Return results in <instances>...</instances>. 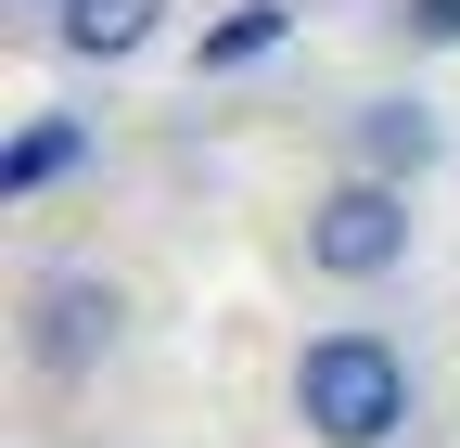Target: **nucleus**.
<instances>
[{
    "label": "nucleus",
    "mask_w": 460,
    "mask_h": 448,
    "mask_svg": "<svg viewBox=\"0 0 460 448\" xmlns=\"http://www.w3.org/2000/svg\"><path fill=\"white\" fill-rule=\"evenodd\" d=\"M295 423H307V448H410V423H422V372H410V346L396 333H371V320H332V333H307L295 346Z\"/></svg>",
    "instance_id": "obj_1"
},
{
    "label": "nucleus",
    "mask_w": 460,
    "mask_h": 448,
    "mask_svg": "<svg viewBox=\"0 0 460 448\" xmlns=\"http://www.w3.org/2000/svg\"><path fill=\"white\" fill-rule=\"evenodd\" d=\"M13 346H26V372L51 384V398L102 384V372H115V346H128V282H115V269H90V256H51V269H26Z\"/></svg>",
    "instance_id": "obj_2"
},
{
    "label": "nucleus",
    "mask_w": 460,
    "mask_h": 448,
    "mask_svg": "<svg viewBox=\"0 0 460 448\" xmlns=\"http://www.w3.org/2000/svg\"><path fill=\"white\" fill-rule=\"evenodd\" d=\"M295 244L320 282H396V269L422 256V218H410V180H371V166H345V180L307 193Z\"/></svg>",
    "instance_id": "obj_3"
},
{
    "label": "nucleus",
    "mask_w": 460,
    "mask_h": 448,
    "mask_svg": "<svg viewBox=\"0 0 460 448\" xmlns=\"http://www.w3.org/2000/svg\"><path fill=\"white\" fill-rule=\"evenodd\" d=\"M345 166H371V180H435L447 166V116L422 90H371V103H345Z\"/></svg>",
    "instance_id": "obj_4"
},
{
    "label": "nucleus",
    "mask_w": 460,
    "mask_h": 448,
    "mask_svg": "<svg viewBox=\"0 0 460 448\" xmlns=\"http://www.w3.org/2000/svg\"><path fill=\"white\" fill-rule=\"evenodd\" d=\"M51 39H65L77 65H141V51L166 39V0H65Z\"/></svg>",
    "instance_id": "obj_5"
},
{
    "label": "nucleus",
    "mask_w": 460,
    "mask_h": 448,
    "mask_svg": "<svg viewBox=\"0 0 460 448\" xmlns=\"http://www.w3.org/2000/svg\"><path fill=\"white\" fill-rule=\"evenodd\" d=\"M77 166H90V116H26L0 141V205H39L51 180H77Z\"/></svg>",
    "instance_id": "obj_6"
},
{
    "label": "nucleus",
    "mask_w": 460,
    "mask_h": 448,
    "mask_svg": "<svg viewBox=\"0 0 460 448\" xmlns=\"http://www.w3.org/2000/svg\"><path fill=\"white\" fill-rule=\"evenodd\" d=\"M281 39H295V0H230V13L205 26V51H192V65H205V77H230V65H269Z\"/></svg>",
    "instance_id": "obj_7"
},
{
    "label": "nucleus",
    "mask_w": 460,
    "mask_h": 448,
    "mask_svg": "<svg viewBox=\"0 0 460 448\" xmlns=\"http://www.w3.org/2000/svg\"><path fill=\"white\" fill-rule=\"evenodd\" d=\"M396 51H460V0H396Z\"/></svg>",
    "instance_id": "obj_8"
},
{
    "label": "nucleus",
    "mask_w": 460,
    "mask_h": 448,
    "mask_svg": "<svg viewBox=\"0 0 460 448\" xmlns=\"http://www.w3.org/2000/svg\"><path fill=\"white\" fill-rule=\"evenodd\" d=\"M13 13H39V26H51V13H65V0H13Z\"/></svg>",
    "instance_id": "obj_9"
}]
</instances>
